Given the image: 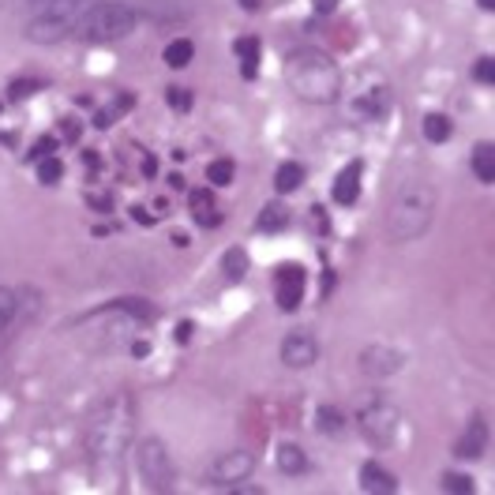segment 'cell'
<instances>
[{
    "label": "cell",
    "instance_id": "6da1fadb",
    "mask_svg": "<svg viewBox=\"0 0 495 495\" xmlns=\"http://www.w3.org/2000/svg\"><path fill=\"white\" fill-rule=\"evenodd\" d=\"M132 439H136V401H132L128 390H116L86 420V458H90V466H95L98 473L120 470Z\"/></svg>",
    "mask_w": 495,
    "mask_h": 495
},
{
    "label": "cell",
    "instance_id": "7a4b0ae2",
    "mask_svg": "<svg viewBox=\"0 0 495 495\" xmlns=\"http://www.w3.org/2000/svg\"><path fill=\"white\" fill-rule=\"evenodd\" d=\"M282 79L308 106H330L342 95V68L323 49H293L282 65Z\"/></svg>",
    "mask_w": 495,
    "mask_h": 495
},
{
    "label": "cell",
    "instance_id": "3957f363",
    "mask_svg": "<svg viewBox=\"0 0 495 495\" xmlns=\"http://www.w3.org/2000/svg\"><path fill=\"white\" fill-rule=\"evenodd\" d=\"M439 192L428 180H406L387 203V233L398 244H409L428 233L431 218H436Z\"/></svg>",
    "mask_w": 495,
    "mask_h": 495
},
{
    "label": "cell",
    "instance_id": "277c9868",
    "mask_svg": "<svg viewBox=\"0 0 495 495\" xmlns=\"http://www.w3.org/2000/svg\"><path fill=\"white\" fill-rule=\"evenodd\" d=\"M136 26H139V15L128 5H90L79 15L72 38H79L86 45H106V42H116V38H128Z\"/></svg>",
    "mask_w": 495,
    "mask_h": 495
},
{
    "label": "cell",
    "instance_id": "5b68a950",
    "mask_svg": "<svg viewBox=\"0 0 495 495\" xmlns=\"http://www.w3.org/2000/svg\"><path fill=\"white\" fill-rule=\"evenodd\" d=\"M86 12V0H45L38 5V15L26 23V42H38V45H56L76 35V23Z\"/></svg>",
    "mask_w": 495,
    "mask_h": 495
},
{
    "label": "cell",
    "instance_id": "8992f818",
    "mask_svg": "<svg viewBox=\"0 0 495 495\" xmlns=\"http://www.w3.org/2000/svg\"><path fill=\"white\" fill-rule=\"evenodd\" d=\"M398 420H401L398 406H394V401H387V398H379V394L368 398L364 406L357 409L360 436H364L371 447H390L394 436H398Z\"/></svg>",
    "mask_w": 495,
    "mask_h": 495
},
{
    "label": "cell",
    "instance_id": "52a82bcc",
    "mask_svg": "<svg viewBox=\"0 0 495 495\" xmlns=\"http://www.w3.org/2000/svg\"><path fill=\"white\" fill-rule=\"evenodd\" d=\"M136 466H139V477L146 480L150 491H169L173 480H177L173 454H169V447L158 436H150V439H143L136 447Z\"/></svg>",
    "mask_w": 495,
    "mask_h": 495
},
{
    "label": "cell",
    "instance_id": "ba28073f",
    "mask_svg": "<svg viewBox=\"0 0 495 495\" xmlns=\"http://www.w3.org/2000/svg\"><path fill=\"white\" fill-rule=\"evenodd\" d=\"M256 470V458L252 450H226L210 461V470H207V480L210 484H218V488H233L240 480H248Z\"/></svg>",
    "mask_w": 495,
    "mask_h": 495
},
{
    "label": "cell",
    "instance_id": "9c48e42d",
    "mask_svg": "<svg viewBox=\"0 0 495 495\" xmlns=\"http://www.w3.org/2000/svg\"><path fill=\"white\" fill-rule=\"evenodd\" d=\"M304 286H308V270L300 263H282L274 270V300L282 312H297L304 300Z\"/></svg>",
    "mask_w": 495,
    "mask_h": 495
},
{
    "label": "cell",
    "instance_id": "30bf717a",
    "mask_svg": "<svg viewBox=\"0 0 495 495\" xmlns=\"http://www.w3.org/2000/svg\"><path fill=\"white\" fill-rule=\"evenodd\" d=\"M278 357H282V364L289 371H304V368H312L319 360V342H316V334L312 330H289L282 338V349H278Z\"/></svg>",
    "mask_w": 495,
    "mask_h": 495
},
{
    "label": "cell",
    "instance_id": "8fae6325",
    "mask_svg": "<svg viewBox=\"0 0 495 495\" xmlns=\"http://www.w3.org/2000/svg\"><path fill=\"white\" fill-rule=\"evenodd\" d=\"M401 364H406V357L390 346H368L357 353V368L368 379H390L394 371H401Z\"/></svg>",
    "mask_w": 495,
    "mask_h": 495
},
{
    "label": "cell",
    "instance_id": "7c38bea8",
    "mask_svg": "<svg viewBox=\"0 0 495 495\" xmlns=\"http://www.w3.org/2000/svg\"><path fill=\"white\" fill-rule=\"evenodd\" d=\"M390 109H394V90L383 86V83L360 90V95L353 98V113H357L360 120H383Z\"/></svg>",
    "mask_w": 495,
    "mask_h": 495
},
{
    "label": "cell",
    "instance_id": "4fadbf2b",
    "mask_svg": "<svg viewBox=\"0 0 495 495\" xmlns=\"http://www.w3.org/2000/svg\"><path fill=\"white\" fill-rule=\"evenodd\" d=\"M360 177H364V162H360V158H353L342 173L334 177L330 196H334V203H338V207H353V203L360 199Z\"/></svg>",
    "mask_w": 495,
    "mask_h": 495
},
{
    "label": "cell",
    "instance_id": "5bb4252c",
    "mask_svg": "<svg viewBox=\"0 0 495 495\" xmlns=\"http://www.w3.org/2000/svg\"><path fill=\"white\" fill-rule=\"evenodd\" d=\"M188 210H192L196 226H203V229L222 226V210H218V203H214V192H210V188H196V192H188Z\"/></svg>",
    "mask_w": 495,
    "mask_h": 495
},
{
    "label": "cell",
    "instance_id": "9a60e30c",
    "mask_svg": "<svg viewBox=\"0 0 495 495\" xmlns=\"http://www.w3.org/2000/svg\"><path fill=\"white\" fill-rule=\"evenodd\" d=\"M360 488L368 495H394L398 491V477L390 470H383L379 461H364V466H360Z\"/></svg>",
    "mask_w": 495,
    "mask_h": 495
},
{
    "label": "cell",
    "instance_id": "2e32d148",
    "mask_svg": "<svg viewBox=\"0 0 495 495\" xmlns=\"http://www.w3.org/2000/svg\"><path fill=\"white\" fill-rule=\"evenodd\" d=\"M484 447H488V420H484V417H473V420H470V428H466V436L458 439L454 454L470 461V458H480V454H484Z\"/></svg>",
    "mask_w": 495,
    "mask_h": 495
},
{
    "label": "cell",
    "instance_id": "e0dca14e",
    "mask_svg": "<svg viewBox=\"0 0 495 495\" xmlns=\"http://www.w3.org/2000/svg\"><path fill=\"white\" fill-rule=\"evenodd\" d=\"M233 53H237V60H240V76L244 79H256L259 76V53H263V45H259V38H237L233 42Z\"/></svg>",
    "mask_w": 495,
    "mask_h": 495
},
{
    "label": "cell",
    "instance_id": "ac0fdd59",
    "mask_svg": "<svg viewBox=\"0 0 495 495\" xmlns=\"http://www.w3.org/2000/svg\"><path fill=\"white\" fill-rule=\"evenodd\" d=\"M470 166H473V177H477L480 184H495V143H488V139L477 143Z\"/></svg>",
    "mask_w": 495,
    "mask_h": 495
},
{
    "label": "cell",
    "instance_id": "d6986e66",
    "mask_svg": "<svg viewBox=\"0 0 495 495\" xmlns=\"http://www.w3.org/2000/svg\"><path fill=\"white\" fill-rule=\"evenodd\" d=\"M289 222H293V214H289V207H286V203H267V207L259 210L256 229H259V233H282Z\"/></svg>",
    "mask_w": 495,
    "mask_h": 495
},
{
    "label": "cell",
    "instance_id": "ffe728a7",
    "mask_svg": "<svg viewBox=\"0 0 495 495\" xmlns=\"http://www.w3.org/2000/svg\"><path fill=\"white\" fill-rule=\"evenodd\" d=\"M274 458H278V470H282L286 477H300V473L308 470V454H304L297 443H282Z\"/></svg>",
    "mask_w": 495,
    "mask_h": 495
},
{
    "label": "cell",
    "instance_id": "44dd1931",
    "mask_svg": "<svg viewBox=\"0 0 495 495\" xmlns=\"http://www.w3.org/2000/svg\"><path fill=\"white\" fill-rule=\"evenodd\" d=\"M420 128H424V139H428V143H447V139L454 136V120H450L447 113H428V116L420 120Z\"/></svg>",
    "mask_w": 495,
    "mask_h": 495
},
{
    "label": "cell",
    "instance_id": "7402d4cb",
    "mask_svg": "<svg viewBox=\"0 0 495 495\" xmlns=\"http://www.w3.org/2000/svg\"><path fill=\"white\" fill-rule=\"evenodd\" d=\"M192 56H196V42H192V38H173V42L162 49V60H166L169 68H188Z\"/></svg>",
    "mask_w": 495,
    "mask_h": 495
},
{
    "label": "cell",
    "instance_id": "603a6c76",
    "mask_svg": "<svg viewBox=\"0 0 495 495\" xmlns=\"http://www.w3.org/2000/svg\"><path fill=\"white\" fill-rule=\"evenodd\" d=\"M304 184V166L300 162H282L278 166V173H274V188L282 192V196H289V192H297Z\"/></svg>",
    "mask_w": 495,
    "mask_h": 495
},
{
    "label": "cell",
    "instance_id": "cb8c5ba5",
    "mask_svg": "<svg viewBox=\"0 0 495 495\" xmlns=\"http://www.w3.org/2000/svg\"><path fill=\"white\" fill-rule=\"evenodd\" d=\"M316 428L323 431V436H342V431H346V417H342V409H334V406H319V409H316Z\"/></svg>",
    "mask_w": 495,
    "mask_h": 495
},
{
    "label": "cell",
    "instance_id": "d4e9b609",
    "mask_svg": "<svg viewBox=\"0 0 495 495\" xmlns=\"http://www.w3.org/2000/svg\"><path fill=\"white\" fill-rule=\"evenodd\" d=\"M233 177H237V162L233 158H214L207 166V180L214 184V188H229Z\"/></svg>",
    "mask_w": 495,
    "mask_h": 495
},
{
    "label": "cell",
    "instance_id": "484cf974",
    "mask_svg": "<svg viewBox=\"0 0 495 495\" xmlns=\"http://www.w3.org/2000/svg\"><path fill=\"white\" fill-rule=\"evenodd\" d=\"M248 263H252V259H248L244 248H229V252L222 256V270H226L229 282H240V278L248 274Z\"/></svg>",
    "mask_w": 495,
    "mask_h": 495
},
{
    "label": "cell",
    "instance_id": "4316f807",
    "mask_svg": "<svg viewBox=\"0 0 495 495\" xmlns=\"http://www.w3.org/2000/svg\"><path fill=\"white\" fill-rule=\"evenodd\" d=\"M60 177H65V162H60V158H53V154H49V158L38 162V180L42 184H56Z\"/></svg>",
    "mask_w": 495,
    "mask_h": 495
},
{
    "label": "cell",
    "instance_id": "83f0119b",
    "mask_svg": "<svg viewBox=\"0 0 495 495\" xmlns=\"http://www.w3.org/2000/svg\"><path fill=\"white\" fill-rule=\"evenodd\" d=\"M166 102L173 106V109H180V113H188L192 109V90L188 86H166Z\"/></svg>",
    "mask_w": 495,
    "mask_h": 495
},
{
    "label": "cell",
    "instance_id": "f1b7e54d",
    "mask_svg": "<svg viewBox=\"0 0 495 495\" xmlns=\"http://www.w3.org/2000/svg\"><path fill=\"white\" fill-rule=\"evenodd\" d=\"M443 491H454V495H473V480L466 473H447L443 477Z\"/></svg>",
    "mask_w": 495,
    "mask_h": 495
},
{
    "label": "cell",
    "instance_id": "f546056e",
    "mask_svg": "<svg viewBox=\"0 0 495 495\" xmlns=\"http://www.w3.org/2000/svg\"><path fill=\"white\" fill-rule=\"evenodd\" d=\"M473 79L484 83V86L495 83V60H491V56H480V60H477V65H473Z\"/></svg>",
    "mask_w": 495,
    "mask_h": 495
},
{
    "label": "cell",
    "instance_id": "4dcf8cb0",
    "mask_svg": "<svg viewBox=\"0 0 495 495\" xmlns=\"http://www.w3.org/2000/svg\"><path fill=\"white\" fill-rule=\"evenodd\" d=\"M35 90H38V83H35V79H15V83L8 86V98H12V102H23V98L35 95Z\"/></svg>",
    "mask_w": 495,
    "mask_h": 495
},
{
    "label": "cell",
    "instance_id": "1f68e13d",
    "mask_svg": "<svg viewBox=\"0 0 495 495\" xmlns=\"http://www.w3.org/2000/svg\"><path fill=\"white\" fill-rule=\"evenodd\" d=\"M192 330H196V323H192V319H184V323H177V330H173V342H177V346H184V342H192Z\"/></svg>",
    "mask_w": 495,
    "mask_h": 495
},
{
    "label": "cell",
    "instance_id": "d6a6232c",
    "mask_svg": "<svg viewBox=\"0 0 495 495\" xmlns=\"http://www.w3.org/2000/svg\"><path fill=\"white\" fill-rule=\"evenodd\" d=\"M53 146H56L53 139H42L35 150H30V162H42V158H49V154H53Z\"/></svg>",
    "mask_w": 495,
    "mask_h": 495
},
{
    "label": "cell",
    "instance_id": "836d02e7",
    "mask_svg": "<svg viewBox=\"0 0 495 495\" xmlns=\"http://www.w3.org/2000/svg\"><path fill=\"white\" fill-rule=\"evenodd\" d=\"M312 8H316V15H334L338 12V0H312Z\"/></svg>",
    "mask_w": 495,
    "mask_h": 495
},
{
    "label": "cell",
    "instance_id": "e575fe53",
    "mask_svg": "<svg viewBox=\"0 0 495 495\" xmlns=\"http://www.w3.org/2000/svg\"><path fill=\"white\" fill-rule=\"evenodd\" d=\"M65 139H79V120L76 116L65 120Z\"/></svg>",
    "mask_w": 495,
    "mask_h": 495
},
{
    "label": "cell",
    "instance_id": "d590c367",
    "mask_svg": "<svg viewBox=\"0 0 495 495\" xmlns=\"http://www.w3.org/2000/svg\"><path fill=\"white\" fill-rule=\"evenodd\" d=\"M132 218H136L139 226H150V222H154L150 214H146V207H132Z\"/></svg>",
    "mask_w": 495,
    "mask_h": 495
},
{
    "label": "cell",
    "instance_id": "8d00e7d4",
    "mask_svg": "<svg viewBox=\"0 0 495 495\" xmlns=\"http://www.w3.org/2000/svg\"><path fill=\"white\" fill-rule=\"evenodd\" d=\"M139 169H143V177H150V180L158 177V162H154V158H143V166H139Z\"/></svg>",
    "mask_w": 495,
    "mask_h": 495
},
{
    "label": "cell",
    "instance_id": "74e56055",
    "mask_svg": "<svg viewBox=\"0 0 495 495\" xmlns=\"http://www.w3.org/2000/svg\"><path fill=\"white\" fill-rule=\"evenodd\" d=\"M237 5H240L244 12H259V8H263V0H237Z\"/></svg>",
    "mask_w": 495,
    "mask_h": 495
},
{
    "label": "cell",
    "instance_id": "f35d334b",
    "mask_svg": "<svg viewBox=\"0 0 495 495\" xmlns=\"http://www.w3.org/2000/svg\"><path fill=\"white\" fill-rule=\"evenodd\" d=\"M169 188H173V192H184V177H180V173L169 177Z\"/></svg>",
    "mask_w": 495,
    "mask_h": 495
},
{
    "label": "cell",
    "instance_id": "ab89813d",
    "mask_svg": "<svg viewBox=\"0 0 495 495\" xmlns=\"http://www.w3.org/2000/svg\"><path fill=\"white\" fill-rule=\"evenodd\" d=\"M173 244H177V248H188L192 240H188V237H184V233H173Z\"/></svg>",
    "mask_w": 495,
    "mask_h": 495
},
{
    "label": "cell",
    "instance_id": "60d3db41",
    "mask_svg": "<svg viewBox=\"0 0 495 495\" xmlns=\"http://www.w3.org/2000/svg\"><path fill=\"white\" fill-rule=\"evenodd\" d=\"M146 349H150L146 342H136V346H132V353H136V357H146Z\"/></svg>",
    "mask_w": 495,
    "mask_h": 495
},
{
    "label": "cell",
    "instance_id": "b9f144b4",
    "mask_svg": "<svg viewBox=\"0 0 495 495\" xmlns=\"http://www.w3.org/2000/svg\"><path fill=\"white\" fill-rule=\"evenodd\" d=\"M477 5H480L484 12H491V8H495V0H477Z\"/></svg>",
    "mask_w": 495,
    "mask_h": 495
},
{
    "label": "cell",
    "instance_id": "7bdbcfd3",
    "mask_svg": "<svg viewBox=\"0 0 495 495\" xmlns=\"http://www.w3.org/2000/svg\"><path fill=\"white\" fill-rule=\"evenodd\" d=\"M30 5H45V0H30Z\"/></svg>",
    "mask_w": 495,
    "mask_h": 495
}]
</instances>
